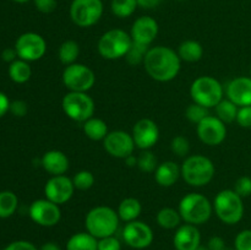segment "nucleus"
I'll return each mask as SVG.
<instances>
[{
  "mask_svg": "<svg viewBox=\"0 0 251 250\" xmlns=\"http://www.w3.org/2000/svg\"><path fill=\"white\" fill-rule=\"evenodd\" d=\"M144 68L154 81L169 82L178 76L181 60L174 49L166 46H156L147 50Z\"/></svg>",
  "mask_w": 251,
  "mask_h": 250,
  "instance_id": "nucleus-1",
  "label": "nucleus"
},
{
  "mask_svg": "<svg viewBox=\"0 0 251 250\" xmlns=\"http://www.w3.org/2000/svg\"><path fill=\"white\" fill-rule=\"evenodd\" d=\"M119 222L120 218L114 208L109 206H96L88 211L85 217L86 232L97 239L110 237L117 233Z\"/></svg>",
  "mask_w": 251,
  "mask_h": 250,
  "instance_id": "nucleus-2",
  "label": "nucleus"
},
{
  "mask_svg": "<svg viewBox=\"0 0 251 250\" xmlns=\"http://www.w3.org/2000/svg\"><path fill=\"white\" fill-rule=\"evenodd\" d=\"M180 171L184 181L194 188H201L210 184L216 173L213 162L203 154L185 157L180 166Z\"/></svg>",
  "mask_w": 251,
  "mask_h": 250,
  "instance_id": "nucleus-3",
  "label": "nucleus"
},
{
  "mask_svg": "<svg viewBox=\"0 0 251 250\" xmlns=\"http://www.w3.org/2000/svg\"><path fill=\"white\" fill-rule=\"evenodd\" d=\"M178 211L184 222L200 225L211 218L213 213V203L202 194L189 193L181 198Z\"/></svg>",
  "mask_w": 251,
  "mask_h": 250,
  "instance_id": "nucleus-4",
  "label": "nucleus"
},
{
  "mask_svg": "<svg viewBox=\"0 0 251 250\" xmlns=\"http://www.w3.org/2000/svg\"><path fill=\"white\" fill-rule=\"evenodd\" d=\"M213 211L218 220L226 225H237L244 217L243 198L233 189H225L216 195L213 200Z\"/></svg>",
  "mask_w": 251,
  "mask_h": 250,
  "instance_id": "nucleus-5",
  "label": "nucleus"
},
{
  "mask_svg": "<svg viewBox=\"0 0 251 250\" xmlns=\"http://www.w3.org/2000/svg\"><path fill=\"white\" fill-rule=\"evenodd\" d=\"M225 96V88L217 78L203 75L195 78L190 86V97L193 102L203 105L207 109L215 108Z\"/></svg>",
  "mask_w": 251,
  "mask_h": 250,
  "instance_id": "nucleus-6",
  "label": "nucleus"
},
{
  "mask_svg": "<svg viewBox=\"0 0 251 250\" xmlns=\"http://www.w3.org/2000/svg\"><path fill=\"white\" fill-rule=\"evenodd\" d=\"M132 39L130 33L120 28H113L104 32L100 37L97 49L100 55L107 60H117L124 58L130 49Z\"/></svg>",
  "mask_w": 251,
  "mask_h": 250,
  "instance_id": "nucleus-7",
  "label": "nucleus"
},
{
  "mask_svg": "<svg viewBox=\"0 0 251 250\" xmlns=\"http://www.w3.org/2000/svg\"><path fill=\"white\" fill-rule=\"evenodd\" d=\"M61 108L69 119L76 123H85L95 114V100L87 92L69 91L61 100Z\"/></svg>",
  "mask_w": 251,
  "mask_h": 250,
  "instance_id": "nucleus-8",
  "label": "nucleus"
},
{
  "mask_svg": "<svg viewBox=\"0 0 251 250\" xmlns=\"http://www.w3.org/2000/svg\"><path fill=\"white\" fill-rule=\"evenodd\" d=\"M64 86L71 92H88L96 83V75L91 68L81 63L65 66L61 75Z\"/></svg>",
  "mask_w": 251,
  "mask_h": 250,
  "instance_id": "nucleus-9",
  "label": "nucleus"
},
{
  "mask_svg": "<svg viewBox=\"0 0 251 250\" xmlns=\"http://www.w3.org/2000/svg\"><path fill=\"white\" fill-rule=\"evenodd\" d=\"M103 10L102 0H73L70 5L71 21L81 28H88L100 21Z\"/></svg>",
  "mask_w": 251,
  "mask_h": 250,
  "instance_id": "nucleus-10",
  "label": "nucleus"
},
{
  "mask_svg": "<svg viewBox=\"0 0 251 250\" xmlns=\"http://www.w3.org/2000/svg\"><path fill=\"white\" fill-rule=\"evenodd\" d=\"M15 49L20 59L25 61H37L44 56L47 51V42L36 32H26L17 38Z\"/></svg>",
  "mask_w": 251,
  "mask_h": 250,
  "instance_id": "nucleus-11",
  "label": "nucleus"
},
{
  "mask_svg": "<svg viewBox=\"0 0 251 250\" xmlns=\"http://www.w3.org/2000/svg\"><path fill=\"white\" fill-rule=\"evenodd\" d=\"M123 240L127 247L136 250H142L149 248L153 242V230L147 223L142 221H132L127 222L123 228Z\"/></svg>",
  "mask_w": 251,
  "mask_h": 250,
  "instance_id": "nucleus-12",
  "label": "nucleus"
},
{
  "mask_svg": "<svg viewBox=\"0 0 251 250\" xmlns=\"http://www.w3.org/2000/svg\"><path fill=\"white\" fill-rule=\"evenodd\" d=\"M28 215L36 225L42 227H54L61 220L60 206L48 199H38L31 203Z\"/></svg>",
  "mask_w": 251,
  "mask_h": 250,
  "instance_id": "nucleus-13",
  "label": "nucleus"
},
{
  "mask_svg": "<svg viewBox=\"0 0 251 250\" xmlns=\"http://www.w3.org/2000/svg\"><path fill=\"white\" fill-rule=\"evenodd\" d=\"M103 147L114 158L125 159L130 154H134L136 147L132 135L124 130H113L108 132L103 140Z\"/></svg>",
  "mask_w": 251,
  "mask_h": 250,
  "instance_id": "nucleus-14",
  "label": "nucleus"
},
{
  "mask_svg": "<svg viewBox=\"0 0 251 250\" xmlns=\"http://www.w3.org/2000/svg\"><path fill=\"white\" fill-rule=\"evenodd\" d=\"M75 185L73 178L64 175H53L47 180L44 185V195L51 202L56 205H64L69 202L75 193Z\"/></svg>",
  "mask_w": 251,
  "mask_h": 250,
  "instance_id": "nucleus-15",
  "label": "nucleus"
},
{
  "mask_svg": "<svg viewBox=\"0 0 251 250\" xmlns=\"http://www.w3.org/2000/svg\"><path fill=\"white\" fill-rule=\"evenodd\" d=\"M196 132L202 144L207 146H218L227 137V126L216 115H207L196 125Z\"/></svg>",
  "mask_w": 251,
  "mask_h": 250,
  "instance_id": "nucleus-16",
  "label": "nucleus"
},
{
  "mask_svg": "<svg viewBox=\"0 0 251 250\" xmlns=\"http://www.w3.org/2000/svg\"><path fill=\"white\" fill-rule=\"evenodd\" d=\"M131 135L137 149H140L141 151L150 150L159 140L158 125L152 119L144 118V119H140L139 122L135 123Z\"/></svg>",
  "mask_w": 251,
  "mask_h": 250,
  "instance_id": "nucleus-17",
  "label": "nucleus"
},
{
  "mask_svg": "<svg viewBox=\"0 0 251 250\" xmlns=\"http://www.w3.org/2000/svg\"><path fill=\"white\" fill-rule=\"evenodd\" d=\"M158 31V22L153 17L145 15L135 20L130 29V36H131L132 42L150 47L152 42L156 39Z\"/></svg>",
  "mask_w": 251,
  "mask_h": 250,
  "instance_id": "nucleus-18",
  "label": "nucleus"
},
{
  "mask_svg": "<svg viewBox=\"0 0 251 250\" xmlns=\"http://www.w3.org/2000/svg\"><path fill=\"white\" fill-rule=\"evenodd\" d=\"M226 96L238 107L251 105V76L233 78L226 86Z\"/></svg>",
  "mask_w": 251,
  "mask_h": 250,
  "instance_id": "nucleus-19",
  "label": "nucleus"
},
{
  "mask_svg": "<svg viewBox=\"0 0 251 250\" xmlns=\"http://www.w3.org/2000/svg\"><path fill=\"white\" fill-rule=\"evenodd\" d=\"M176 250H195L201 245V233L198 225H181L176 228L173 238Z\"/></svg>",
  "mask_w": 251,
  "mask_h": 250,
  "instance_id": "nucleus-20",
  "label": "nucleus"
},
{
  "mask_svg": "<svg viewBox=\"0 0 251 250\" xmlns=\"http://www.w3.org/2000/svg\"><path fill=\"white\" fill-rule=\"evenodd\" d=\"M44 171L53 175H64L69 171L70 161L64 152L59 150H50L43 154L41 161Z\"/></svg>",
  "mask_w": 251,
  "mask_h": 250,
  "instance_id": "nucleus-21",
  "label": "nucleus"
},
{
  "mask_svg": "<svg viewBox=\"0 0 251 250\" xmlns=\"http://www.w3.org/2000/svg\"><path fill=\"white\" fill-rule=\"evenodd\" d=\"M181 176L180 167L173 161L162 162L154 171V180L159 186L171 188Z\"/></svg>",
  "mask_w": 251,
  "mask_h": 250,
  "instance_id": "nucleus-22",
  "label": "nucleus"
},
{
  "mask_svg": "<svg viewBox=\"0 0 251 250\" xmlns=\"http://www.w3.org/2000/svg\"><path fill=\"white\" fill-rule=\"evenodd\" d=\"M176 53H178L181 61L196 63L203 56V47L200 42L188 39V41H184L179 44Z\"/></svg>",
  "mask_w": 251,
  "mask_h": 250,
  "instance_id": "nucleus-23",
  "label": "nucleus"
},
{
  "mask_svg": "<svg viewBox=\"0 0 251 250\" xmlns=\"http://www.w3.org/2000/svg\"><path fill=\"white\" fill-rule=\"evenodd\" d=\"M82 130L86 137L92 141H103L109 132L107 123L100 118L96 117L90 118L85 123H82Z\"/></svg>",
  "mask_w": 251,
  "mask_h": 250,
  "instance_id": "nucleus-24",
  "label": "nucleus"
},
{
  "mask_svg": "<svg viewBox=\"0 0 251 250\" xmlns=\"http://www.w3.org/2000/svg\"><path fill=\"white\" fill-rule=\"evenodd\" d=\"M66 250H98V239L88 232H78L66 242Z\"/></svg>",
  "mask_w": 251,
  "mask_h": 250,
  "instance_id": "nucleus-25",
  "label": "nucleus"
},
{
  "mask_svg": "<svg viewBox=\"0 0 251 250\" xmlns=\"http://www.w3.org/2000/svg\"><path fill=\"white\" fill-rule=\"evenodd\" d=\"M117 212L120 221H124L126 223L132 222V221H136L141 215L142 205L137 199L126 198L119 203Z\"/></svg>",
  "mask_w": 251,
  "mask_h": 250,
  "instance_id": "nucleus-26",
  "label": "nucleus"
},
{
  "mask_svg": "<svg viewBox=\"0 0 251 250\" xmlns=\"http://www.w3.org/2000/svg\"><path fill=\"white\" fill-rule=\"evenodd\" d=\"M181 216L178 210L173 207H163L157 212L156 222L163 229H176L181 225Z\"/></svg>",
  "mask_w": 251,
  "mask_h": 250,
  "instance_id": "nucleus-27",
  "label": "nucleus"
},
{
  "mask_svg": "<svg viewBox=\"0 0 251 250\" xmlns=\"http://www.w3.org/2000/svg\"><path fill=\"white\" fill-rule=\"evenodd\" d=\"M80 55V46L74 39H68L63 42L59 47L58 58L63 65L68 66L74 63H77V58Z\"/></svg>",
  "mask_w": 251,
  "mask_h": 250,
  "instance_id": "nucleus-28",
  "label": "nucleus"
},
{
  "mask_svg": "<svg viewBox=\"0 0 251 250\" xmlns=\"http://www.w3.org/2000/svg\"><path fill=\"white\" fill-rule=\"evenodd\" d=\"M9 76L16 83L27 82L32 76V69L28 61H25L22 59H16L12 61L9 66Z\"/></svg>",
  "mask_w": 251,
  "mask_h": 250,
  "instance_id": "nucleus-29",
  "label": "nucleus"
},
{
  "mask_svg": "<svg viewBox=\"0 0 251 250\" xmlns=\"http://www.w3.org/2000/svg\"><path fill=\"white\" fill-rule=\"evenodd\" d=\"M238 109H239V107L234 104L232 100H229L228 98H223L215 107L216 117L222 120L225 124H230V123L237 120Z\"/></svg>",
  "mask_w": 251,
  "mask_h": 250,
  "instance_id": "nucleus-30",
  "label": "nucleus"
},
{
  "mask_svg": "<svg viewBox=\"0 0 251 250\" xmlns=\"http://www.w3.org/2000/svg\"><path fill=\"white\" fill-rule=\"evenodd\" d=\"M19 199L10 190L0 191V218H9L16 212Z\"/></svg>",
  "mask_w": 251,
  "mask_h": 250,
  "instance_id": "nucleus-31",
  "label": "nucleus"
},
{
  "mask_svg": "<svg viewBox=\"0 0 251 250\" xmlns=\"http://www.w3.org/2000/svg\"><path fill=\"white\" fill-rule=\"evenodd\" d=\"M137 5L136 0H112L110 2V10L113 15L119 19H126L130 17L136 11Z\"/></svg>",
  "mask_w": 251,
  "mask_h": 250,
  "instance_id": "nucleus-32",
  "label": "nucleus"
},
{
  "mask_svg": "<svg viewBox=\"0 0 251 250\" xmlns=\"http://www.w3.org/2000/svg\"><path fill=\"white\" fill-rule=\"evenodd\" d=\"M149 49L150 48L147 46L132 42L131 47H130V49L127 50L126 55L124 58L126 59L127 64H130L131 66L140 65V64H144L145 56H146V53Z\"/></svg>",
  "mask_w": 251,
  "mask_h": 250,
  "instance_id": "nucleus-33",
  "label": "nucleus"
},
{
  "mask_svg": "<svg viewBox=\"0 0 251 250\" xmlns=\"http://www.w3.org/2000/svg\"><path fill=\"white\" fill-rule=\"evenodd\" d=\"M158 162L154 153L150 150H144L137 157V168L144 173H154Z\"/></svg>",
  "mask_w": 251,
  "mask_h": 250,
  "instance_id": "nucleus-34",
  "label": "nucleus"
},
{
  "mask_svg": "<svg viewBox=\"0 0 251 250\" xmlns=\"http://www.w3.org/2000/svg\"><path fill=\"white\" fill-rule=\"evenodd\" d=\"M207 115H210L207 108H205L203 105L198 104V103L193 102L186 107L185 109V118L193 124L198 125L199 123L202 122Z\"/></svg>",
  "mask_w": 251,
  "mask_h": 250,
  "instance_id": "nucleus-35",
  "label": "nucleus"
},
{
  "mask_svg": "<svg viewBox=\"0 0 251 250\" xmlns=\"http://www.w3.org/2000/svg\"><path fill=\"white\" fill-rule=\"evenodd\" d=\"M95 181L96 178L92 172L86 171V169L77 172L73 176V183L75 185V189H77V190H88V189H91L95 185Z\"/></svg>",
  "mask_w": 251,
  "mask_h": 250,
  "instance_id": "nucleus-36",
  "label": "nucleus"
},
{
  "mask_svg": "<svg viewBox=\"0 0 251 250\" xmlns=\"http://www.w3.org/2000/svg\"><path fill=\"white\" fill-rule=\"evenodd\" d=\"M171 150L178 157H188L189 152H190V142L185 136L178 135L172 139Z\"/></svg>",
  "mask_w": 251,
  "mask_h": 250,
  "instance_id": "nucleus-37",
  "label": "nucleus"
},
{
  "mask_svg": "<svg viewBox=\"0 0 251 250\" xmlns=\"http://www.w3.org/2000/svg\"><path fill=\"white\" fill-rule=\"evenodd\" d=\"M234 250H251V229L238 233L234 240Z\"/></svg>",
  "mask_w": 251,
  "mask_h": 250,
  "instance_id": "nucleus-38",
  "label": "nucleus"
},
{
  "mask_svg": "<svg viewBox=\"0 0 251 250\" xmlns=\"http://www.w3.org/2000/svg\"><path fill=\"white\" fill-rule=\"evenodd\" d=\"M233 190L238 194L239 196H242L243 199L248 198L251 195V178L250 176H240L234 184V189Z\"/></svg>",
  "mask_w": 251,
  "mask_h": 250,
  "instance_id": "nucleus-39",
  "label": "nucleus"
},
{
  "mask_svg": "<svg viewBox=\"0 0 251 250\" xmlns=\"http://www.w3.org/2000/svg\"><path fill=\"white\" fill-rule=\"evenodd\" d=\"M98 250H122V243L115 235L98 239Z\"/></svg>",
  "mask_w": 251,
  "mask_h": 250,
  "instance_id": "nucleus-40",
  "label": "nucleus"
},
{
  "mask_svg": "<svg viewBox=\"0 0 251 250\" xmlns=\"http://www.w3.org/2000/svg\"><path fill=\"white\" fill-rule=\"evenodd\" d=\"M235 122L242 127H251V105H245V107H239L238 109L237 120Z\"/></svg>",
  "mask_w": 251,
  "mask_h": 250,
  "instance_id": "nucleus-41",
  "label": "nucleus"
},
{
  "mask_svg": "<svg viewBox=\"0 0 251 250\" xmlns=\"http://www.w3.org/2000/svg\"><path fill=\"white\" fill-rule=\"evenodd\" d=\"M34 6L42 14H51L58 6L56 0H33Z\"/></svg>",
  "mask_w": 251,
  "mask_h": 250,
  "instance_id": "nucleus-42",
  "label": "nucleus"
},
{
  "mask_svg": "<svg viewBox=\"0 0 251 250\" xmlns=\"http://www.w3.org/2000/svg\"><path fill=\"white\" fill-rule=\"evenodd\" d=\"M10 112L15 115V117H25L28 112V105L25 100H16L14 102L10 103Z\"/></svg>",
  "mask_w": 251,
  "mask_h": 250,
  "instance_id": "nucleus-43",
  "label": "nucleus"
},
{
  "mask_svg": "<svg viewBox=\"0 0 251 250\" xmlns=\"http://www.w3.org/2000/svg\"><path fill=\"white\" fill-rule=\"evenodd\" d=\"M4 250H39V249H37L36 245L32 244L31 242H27V240H16V242L10 243Z\"/></svg>",
  "mask_w": 251,
  "mask_h": 250,
  "instance_id": "nucleus-44",
  "label": "nucleus"
},
{
  "mask_svg": "<svg viewBox=\"0 0 251 250\" xmlns=\"http://www.w3.org/2000/svg\"><path fill=\"white\" fill-rule=\"evenodd\" d=\"M207 248L210 250H225L226 249V243L218 235H213L208 239L207 242Z\"/></svg>",
  "mask_w": 251,
  "mask_h": 250,
  "instance_id": "nucleus-45",
  "label": "nucleus"
},
{
  "mask_svg": "<svg viewBox=\"0 0 251 250\" xmlns=\"http://www.w3.org/2000/svg\"><path fill=\"white\" fill-rule=\"evenodd\" d=\"M10 100L5 93L0 92V118L4 117L7 112L10 110Z\"/></svg>",
  "mask_w": 251,
  "mask_h": 250,
  "instance_id": "nucleus-46",
  "label": "nucleus"
},
{
  "mask_svg": "<svg viewBox=\"0 0 251 250\" xmlns=\"http://www.w3.org/2000/svg\"><path fill=\"white\" fill-rule=\"evenodd\" d=\"M17 56L19 55H17V51L15 48H6V49H4L1 53L2 60L6 61V63H10V64H11L12 61L16 60Z\"/></svg>",
  "mask_w": 251,
  "mask_h": 250,
  "instance_id": "nucleus-47",
  "label": "nucleus"
},
{
  "mask_svg": "<svg viewBox=\"0 0 251 250\" xmlns=\"http://www.w3.org/2000/svg\"><path fill=\"white\" fill-rule=\"evenodd\" d=\"M137 5L142 9H146V10H151L154 9V7L159 6L162 2V0H136Z\"/></svg>",
  "mask_w": 251,
  "mask_h": 250,
  "instance_id": "nucleus-48",
  "label": "nucleus"
},
{
  "mask_svg": "<svg viewBox=\"0 0 251 250\" xmlns=\"http://www.w3.org/2000/svg\"><path fill=\"white\" fill-rule=\"evenodd\" d=\"M39 250H61V249H60V247L56 244V243L47 242V243H44L41 248H39Z\"/></svg>",
  "mask_w": 251,
  "mask_h": 250,
  "instance_id": "nucleus-49",
  "label": "nucleus"
},
{
  "mask_svg": "<svg viewBox=\"0 0 251 250\" xmlns=\"http://www.w3.org/2000/svg\"><path fill=\"white\" fill-rule=\"evenodd\" d=\"M124 161H125V164H126L127 167H137V157H135L134 154H130V156H127Z\"/></svg>",
  "mask_w": 251,
  "mask_h": 250,
  "instance_id": "nucleus-50",
  "label": "nucleus"
},
{
  "mask_svg": "<svg viewBox=\"0 0 251 250\" xmlns=\"http://www.w3.org/2000/svg\"><path fill=\"white\" fill-rule=\"evenodd\" d=\"M195 250H210V249L207 248V245H206V247H205V245H200V247H199L198 249H195Z\"/></svg>",
  "mask_w": 251,
  "mask_h": 250,
  "instance_id": "nucleus-51",
  "label": "nucleus"
},
{
  "mask_svg": "<svg viewBox=\"0 0 251 250\" xmlns=\"http://www.w3.org/2000/svg\"><path fill=\"white\" fill-rule=\"evenodd\" d=\"M12 1H15V2H19V4H24V2H27V1H29V0H12Z\"/></svg>",
  "mask_w": 251,
  "mask_h": 250,
  "instance_id": "nucleus-52",
  "label": "nucleus"
},
{
  "mask_svg": "<svg viewBox=\"0 0 251 250\" xmlns=\"http://www.w3.org/2000/svg\"><path fill=\"white\" fill-rule=\"evenodd\" d=\"M250 76H251V66H250Z\"/></svg>",
  "mask_w": 251,
  "mask_h": 250,
  "instance_id": "nucleus-53",
  "label": "nucleus"
},
{
  "mask_svg": "<svg viewBox=\"0 0 251 250\" xmlns=\"http://www.w3.org/2000/svg\"><path fill=\"white\" fill-rule=\"evenodd\" d=\"M178 1H184V0H178Z\"/></svg>",
  "mask_w": 251,
  "mask_h": 250,
  "instance_id": "nucleus-54",
  "label": "nucleus"
},
{
  "mask_svg": "<svg viewBox=\"0 0 251 250\" xmlns=\"http://www.w3.org/2000/svg\"><path fill=\"white\" fill-rule=\"evenodd\" d=\"M225 250H233V249H225Z\"/></svg>",
  "mask_w": 251,
  "mask_h": 250,
  "instance_id": "nucleus-55",
  "label": "nucleus"
}]
</instances>
